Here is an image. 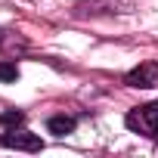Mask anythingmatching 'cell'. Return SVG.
I'll use <instances>...</instances> for the list:
<instances>
[{
	"label": "cell",
	"mask_w": 158,
	"mask_h": 158,
	"mask_svg": "<svg viewBox=\"0 0 158 158\" xmlns=\"http://www.w3.org/2000/svg\"><path fill=\"white\" fill-rule=\"evenodd\" d=\"M124 124L133 130V133H143L149 139L158 136V102H146V106H136L127 112Z\"/></svg>",
	"instance_id": "obj_1"
},
{
	"label": "cell",
	"mask_w": 158,
	"mask_h": 158,
	"mask_svg": "<svg viewBox=\"0 0 158 158\" xmlns=\"http://www.w3.org/2000/svg\"><path fill=\"white\" fill-rule=\"evenodd\" d=\"M74 127H77V121H74L71 115H53V118L47 121V130H50V133H56V136L74 133Z\"/></svg>",
	"instance_id": "obj_4"
},
{
	"label": "cell",
	"mask_w": 158,
	"mask_h": 158,
	"mask_svg": "<svg viewBox=\"0 0 158 158\" xmlns=\"http://www.w3.org/2000/svg\"><path fill=\"white\" fill-rule=\"evenodd\" d=\"M16 77H19L16 62H0V84H13Z\"/></svg>",
	"instance_id": "obj_6"
},
{
	"label": "cell",
	"mask_w": 158,
	"mask_h": 158,
	"mask_svg": "<svg viewBox=\"0 0 158 158\" xmlns=\"http://www.w3.org/2000/svg\"><path fill=\"white\" fill-rule=\"evenodd\" d=\"M22 121H25V115H22V112H16V109H13V112H0V127H10V130H16Z\"/></svg>",
	"instance_id": "obj_5"
},
{
	"label": "cell",
	"mask_w": 158,
	"mask_h": 158,
	"mask_svg": "<svg viewBox=\"0 0 158 158\" xmlns=\"http://www.w3.org/2000/svg\"><path fill=\"white\" fill-rule=\"evenodd\" d=\"M124 84L136 90H152L158 87V62H139L133 71L124 74Z\"/></svg>",
	"instance_id": "obj_3"
},
{
	"label": "cell",
	"mask_w": 158,
	"mask_h": 158,
	"mask_svg": "<svg viewBox=\"0 0 158 158\" xmlns=\"http://www.w3.org/2000/svg\"><path fill=\"white\" fill-rule=\"evenodd\" d=\"M0 146L3 149H16V152H40L44 139L37 133H28V130H6L0 136Z\"/></svg>",
	"instance_id": "obj_2"
}]
</instances>
